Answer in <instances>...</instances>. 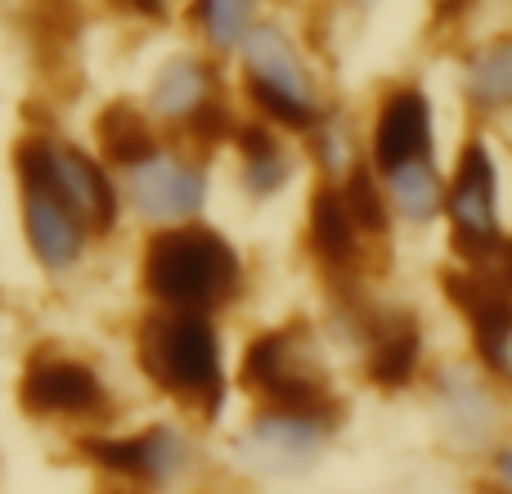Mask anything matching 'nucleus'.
Here are the masks:
<instances>
[{"mask_svg":"<svg viewBox=\"0 0 512 494\" xmlns=\"http://www.w3.org/2000/svg\"><path fill=\"white\" fill-rule=\"evenodd\" d=\"M144 292L158 301V310H185L207 315L225 310L243 288L239 252L207 225H176L153 234L140 261Z\"/></svg>","mask_w":512,"mask_h":494,"instance_id":"nucleus-1","label":"nucleus"},{"mask_svg":"<svg viewBox=\"0 0 512 494\" xmlns=\"http://www.w3.org/2000/svg\"><path fill=\"white\" fill-rule=\"evenodd\" d=\"M135 360L144 378L171 396L176 405L194 409L198 418H216L225 405V364L221 337L207 315L185 310H153L135 333Z\"/></svg>","mask_w":512,"mask_h":494,"instance_id":"nucleus-2","label":"nucleus"},{"mask_svg":"<svg viewBox=\"0 0 512 494\" xmlns=\"http://www.w3.org/2000/svg\"><path fill=\"white\" fill-rule=\"evenodd\" d=\"M248 396L261 414H297L337 423V396L328 387L324 360L315 351V337L306 324H283L252 337L239 369Z\"/></svg>","mask_w":512,"mask_h":494,"instance_id":"nucleus-3","label":"nucleus"},{"mask_svg":"<svg viewBox=\"0 0 512 494\" xmlns=\"http://www.w3.org/2000/svg\"><path fill=\"white\" fill-rule=\"evenodd\" d=\"M14 171H32V176H41L45 185L63 198V207L86 225V234H108L113 230L117 189H113V180L104 176V167L90 162L81 149L32 131V135H23V140L14 144Z\"/></svg>","mask_w":512,"mask_h":494,"instance_id":"nucleus-4","label":"nucleus"},{"mask_svg":"<svg viewBox=\"0 0 512 494\" xmlns=\"http://www.w3.org/2000/svg\"><path fill=\"white\" fill-rule=\"evenodd\" d=\"M81 459L95 463L108 481L153 494L162 486H176L194 472V441L180 427L153 423L131 436H86Z\"/></svg>","mask_w":512,"mask_h":494,"instance_id":"nucleus-5","label":"nucleus"},{"mask_svg":"<svg viewBox=\"0 0 512 494\" xmlns=\"http://www.w3.org/2000/svg\"><path fill=\"white\" fill-rule=\"evenodd\" d=\"M248 54V95L270 122L292 126V131H310L319 122L315 113V81H310L306 63L297 59L288 32L274 23H256L243 41Z\"/></svg>","mask_w":512,"mask_h":494,"instance_id":"nucleus-6","label":"nucleus"},{"mask_svg":"<svg viewBox=\"0 0 512 494\" xmlns=\"http://www.w3.org/2000/svg\"><path fill=\"white\" fill-rule=\"evenodd\" d=\"M18 405L45 423H95L108 414V387L90 360L45 346L23 364Z\"/></svg>","mask_w":512,"mask_h":494,"instance_id":"nucleus-7","label":"nucleus"},{"mask_svg":"<svg viewBox=\"0 0 512 494\" xmlns=\"http://www.w3.org/2000/svg\"><path fill=\"white\" fill-rule=\"evenodd\" d=\"M441 288H445V297H450V306L468 319L481 369L512 382V297H508V288L490 270H481V265L445 270Z\"/></svg>","mask_w":512,"mask_h":494,"instance_id":"nucleus-8","label":"nucleus"},{"mask_svg":"<svg viewBox=\"0 0 512 494\" xmlns=\"http://www.w3.org/2000/svg\"><path fill=\"white\" fill-rule=\"evenodd\" d=\"M445 212L454 221V247L463 256H472V265L486 261L495 252V243L504 239L499 234V212H495V162H490V149L481 140L463 144L454 185L445 194Z\"/></svg>","mask_w":512,"mask_h":494,"instance_id":"nucleus-9","label":"nucleus"},{"mask_svg":"<svg viewBox=\"0 0 512 494\" xmlns=\"http://www.w3.org/2000/svg\"><path fill=\"white\" fill-rule=\"evenodd\" d=\"M333 423L297 414H256L239 436V463L252 477H301L324 454Z\"/></svg>","mask_w":512,"mask_h":494,"instance_id":"nucleus-10","label":"nucleus"},{"mask_svg":"<svg viewBox=\"0 0 512 494\" xmlns=\"http://www.w3.org/2000/svg\"><path fill=\"white\" fill-rule=\"evenodd\" d=\"M436 400H441V423L459 450H490L504 432V409L490 382L472 364H445L436 373Z\"/></svg>","mask_w":512,"mask_h":494,"instance_id":"nucleus-11","label":"nucleus"},{"mask_svg":"<svg viewBox=\"0 0 512 494\" xmlns=\"http://www.w3.org/2000/svg\"><path fill=\"white\" fill-rule=\"evenodd\" d=\"M360 342H364V373H369L373 387L400 391L418 378L423 328H418V319L409 310H364Z\"/></svg>","mask_w":512,"mask_h":494,"instance_id":"nucleus-12","label":"nucleus"},{"mask_svg":"<svg viewBox=\"0 0 512 494\" xmlns=\"http://www.w3.org/2000/svg\"><path fill=\"white\" fill-rule=\"evenodd\" d=\"M18 185H23V230L32 243L36 261L45 270H68L81 261L86 252V225L63 207V198L45 185L32 171H18Z\"/></svg>","mask_w":512,"mask_h":494,"instance_id":"nucleus-13","label":"nucleus"},{"mask_svg":"<svg viewBox=\"0 0 512 494\" xmlns=\"http://www.w3.org/2000/svg\"><path fill=\"white\" fill-rule=\"evenodd\" d=\"M427 153H432V108L418 86H396L373 122V162L391 176L409 162H427Z\"/></svg>","mask_w":512,"mask_h":494,"instance_id":"nucleus-14","label":"nucleus"},{"mask_svg":"<svg viewBox=\"0 0 512 494\" xmlns=\"http://www.w3.org/2000/svg\"><path fill=\"white\" fill-rule=\"evenodd\" d=\"M131 198L144 216L153 221H180V216H194L207 198V176L194 162L180 158H149L144 167L131 171Z\"/></svg>","mask_w":512,"mask_h":494,"instance_id":"nucleus-15","label":"nucleus"},{"mask_svg":"<svg viewBox=\"0 0 512 494\" xmlns=\"http://www.w3.org/2000/svg\"><path fill=\"white\" fill-rule=\"evenodd\" d=\"M360 225L346 212V198L337 185H319L310 198V252L337 283L360 274Z\"/></svg>","mask_w":512,"mask_h":494,"instance_id":"nucleus-16","label":"nucleus"},{"mask_svg":"<svg viewBox=\"0 0 512 494\" xmlns=\"http://www.w3.org/2000/svg\"><path fill=\"white\" fill-rule=\"evenodd\" d=\"M95 131H99V149H104V158L113 162V167H131L135 171V167H144L149 158H158V140H153L149 117H144L131 99L108 104L104 113H99Z\"/></svg>","mask_w":512,"mask_h":494,"instance_id":"nucleus-17","label":"nucleus"},{"mask_svg":"<svg viewBox=\"0 0 512 494\" xmlns=\"http://www.w3.org/2000/svg\"><path fill=\"white\" fill-rule=\"evenodd\" d=\"M216 99V86H212V68L189 54H176L171 63H162L158 81H153V108L171 122H189L198 108Z\"/></svg>","mask_w":512,"mask_h":494,"instance_id":"nucleus-18","label":"nucleus"},{"mask_svg":"<svg viewBox=\"0 0 512 494\" xmlns=\"http://www.w3.org/2000/svg\"><path fill=\"white\" fill-rule=\"evenodd\" d=\"M234 144L243 149V180L256 198L274 194V189L288 180V162H283V149L274 144L270 126L265 122H239L234 131Z\"/></svg>","mask_w":512,"mask_h":494,"instance_id":"nucleus-19","label":"nucleus"},{"mask_svg":"<svg viewBox=\"0 0 512 494\" xmlns=\"http://www.w3.org/2000/svg\"><path fill=\"white\" fill-rule=\"evenodd\" d=\"M391 203L400 207L405 221L423 225L445 207V185L427 162H409V167L391 171Z\"/></svg>","mask_w":512,"mask_h":494,"instance_id":"nucleus-20","label":"nucleus"},{"mask_svg":"<svg viewBox=\"0 0 512 494\" xmlns=\"http://www.w3.org/2000/svg\"><path fill=\"white\" fill-rule=\"evenodd\" d=\"M468 95L477 99L481 108H508L512 104V36L486 45V50L472 59Z\"/></svg>","mask_w":512,"mask_h":494,"instance_id":"nucleus-21","label":"nucleus"},{"mask_svg":"<svg viewBox=\"0 0 512 494\" xmlns=\"http://www.w3.org/2000/svg\"><path fill=\"white\" fill-rule=\"evenodd\" d=\"M27 27L36 36V50H50L54 59L72 50L81 36V5L77 0H32L27 5Z\"/></svg>","mask_w":512,"mask_h":494,"instance_id":"nucleus-22","label":"nucleus"},{"mask_svg":"<svg viewBox=\"0 0 512 494\" xmlns=\"http://www.w3.org/2000/svg\"><path fill=\"white\" fill-rule=\"evenodd\" d=\"M252 9L256 0H194V23L203 27V36L216 50H230V45L248 41Z\"/></svg>","mask_w":512,"mask_h":494,"instance_id":"nucleus-23","label":"nucleus"},{"mask_svg":"<svg viewBox=\"0 0 512 494\" xmlns=\"http://www.w3.org/2000/svg\"><path fill=\"white\" fill-rule=\"evenodd\" d=\"M342 198H346V212H351V221L360 225V234H387V203H382L378 180H373L364 167H355L351 176H346Z\"/></svg>","mask_w":512,"mask_h":494,"instance_id":"nucleus-24","label":"nucleus"},{"mask_svg":"<svg viewBox=\"0 0 512 494\" xmlns=\"http://www.w3.org/2000/svg\"><path fill=\"white\" fill-rule=\"evenodd\" d=\"M481 270L495 274V279L508 288V297H512V239H499V243H495V252H490L486 261H481Z\"/></svg>","mask_w":512,"mask_h":494,"instance_id":"nucleus-25","label":"nucleus"},{"mask_svg":"<svg viewBox=\"0 0 512 494\" xmlns=\"http://www.w3.org/2000/svg\"><path fill=\"white\" fill-rule=\"evenodd\" d=\"M113 5L131 9V14H140V18H162L167 14V0H113Z\"/></svg>","mask_w":512,"mask_h":494,"instance_id":"nucleus-26","label":"nucleus"},{"mask_svg":"<svg viewBox=\"0 0 512 494\" xmlns=\"http://www.w3.org/2000/svg\"><path fill=\"white\" fill-rule=\"evenodd\" d=\"M472 0H436V23H454V18L468 9Z\"/></svg>","mask_w":512,"mask_h":494,"instance_id":"nucleus-27","label":"nucleus"},{"mask_svg":"<svg viewBox=\"0 0 512 494\" xmlns=\"http://www.w3.org/2000/svg\"><path fill=\"white\" fill-rule=\"evenodd\" d=\"M495 472H499V477H495L499 486L512 490V450H499V454H495Z\"/></svg>","mask_w":512,"mask_h":494,"instance_id":"nucleus-28","label":"nucleus"},{"mask_svg":"<svg viewBox=\"0 0 512 494\" xmlns=\"http://www.w3.org/2000/svg\"><path fill=\"white\" fill-rule=\"evenodd\" d=\"M472 494H512V490L499 486V481H477V486H472Z\"/></svg>","mask_w":512,"mask_h":494,"instance_id":"nucleus-29","label":"nucleus"}]
</instances>
